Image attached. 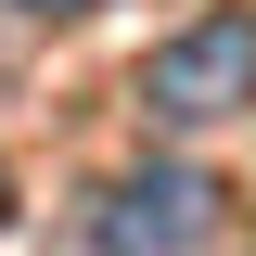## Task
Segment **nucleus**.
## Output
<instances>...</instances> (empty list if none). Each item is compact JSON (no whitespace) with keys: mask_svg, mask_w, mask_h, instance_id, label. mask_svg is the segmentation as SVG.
<instances>
[{"mask_svg":"<svg viewBox=\"0 0 256 256\" xmlns=\"http://www.w3.org/2000/svg\"><path fill=\"white\" fill-rule=\"evenodd\" d=\"M218 244V180L205 166H141V180H102L64 230V256H205Z\"/></svg>","mask_w":256,"mask_h":256,"instance_id":"f257e3e1","label":"nucleus"},{"mask_svg":"<svg viewBox=\"0 0 256 256\" xmlns=\"http://www.w3.org/2000/svg\"><path fill=\"white\" fill-rule=\"evenodd\" d=\"M256 102V13H192L180 38H154V64H141V116L154 128H218Z\"/></svg>","mask_w":256,"mask_h":256,"instance_id":"f03ea898","label":"nucleus"},{"mask_svg":"<svg viewBox=\"0 0 256 256\" xmlns=\"http://www.w3.org/2000/svg\"><path fill=\"white\" fill-rule=\"evenodd\" d=\"M26 13H90V0H26Z\"/></svg>","mask_w":256,"mask_h":256,"instance_id":"7ed1b4c3","label":"nucleus"},{"mask_svg":"<svg viewBox=\"0 0 256 256\" xmlns=\"http://www.w3.org/2000/svg\"><path fill=\"white\" fill-rule=\"evenodd\" d=\"M0 205H13V180H0Z\"/></svg>","mask_w":256,"mask_h":256,"instance_id":"20e7f679","label":"nucleus"}]
</instances>
